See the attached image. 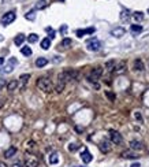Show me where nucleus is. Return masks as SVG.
<instances>
[{"label": "nucleus", "mask_w": 149, "mask_h": 167, "mask_svg": "<svg viewBox=\"0 0 149 167\" xmlns=\"http://www.w3.org/2000/svg\"><path fill=\"white\" fill-rule=\"evenodd\" d=\"M37 87H39L40 90H42V92H45V93H49V92L54 90V84H52V81L47 77L39 78V81H37Z\"/></svg>", "instance_id": "f257e3e1"}, {"label": "nucleus", "mask_w": 149, "mask_h": 167, "mask_svg": "<svg viewBox=\"0 0 149 167\" xmlns=\"http://www.w3.org/2000/svg\"><path fill=\"white\" fill-rule=\"evenodd\" d=\"M86 48H88V51H92V52H96L98 51L100 48H101V43L98 41L96 37H93V39L88 40L86 43Z\"/></svg>", "instance_id": "f03ea898"}, {"label": "nucleus", "mask_w": 149, "mask_h": 167, "mask_svg": "<svg viewBox=\"0 0 149 167\" xmlns=\"http://www.w3.org/2000/svg\"><path fill=\"white\" fill-rule=\"evenodd\" d=\"M15 18H17V14H15L14 11H8L6 12V14L2 17V25H4V26H7V25L12 24V22L15 21Z\"/></svg>", "instance_id": "7ed1b4c3"}, {"label": "nucleus", "mask_w": 149, "mask_h": 167, "mask_svg": "<svg viewBox=\"0 0 149 167\" xmlns=\"http://www.w3.org/2000/svg\"><path fill=\"white\" fill-rule=\"evenodd\" d=\"M101 74H103V69H101V67H96V69H93L92 71H90V74L88 75V80H89L90 82H96L98 78L101 77Z\"/></svg>", "instance_id": "20e7f679"}, {"label": "nucleus", "mask_w": 149, "mask_h": 167, "mask_svg": "<svg viewBox=\"0 0 149 167\" xmlns=\"http://www.w3.org/2000/svg\"><path fill=\"white\" fill-rule=\"evenodd\" d=\"M66 84L67 82H66L64 77H63V71H62L59 75H57V82H56V87H55V90H56L57 93H62L63 90H64Z\"/></svg>", "instance_id": "39448f33"}, {"label": "nucleus", "mask_w": 149, "mask_h": 167, "mask_svg": "<svg viewBox=\"0 0 149 167\" xmlns=\"http://www.w3.org/2000/svg\"><path fill=\"white\" fill-rule=\"evenodd\" d=\"M18 65V60H17V58H10L8 62H7L6 67L3 69V73H6V74H10V73L14 70V67Z\"/></svg>", "instance_id": "423d86ee"}, {"label": "nucleus", "mask_w": 149, "mask_h": 167, "mask_svg": "<svg viewBox=\"0 0 149 167\" xmlns=\"http://www.w3.org/2000/svg\"><path fill=\"white\" fill-rule=\"evenodd\" d=\"M110 138H111V143L115 144V145L122 143V136H120V133H118V131H115V130H112L110 133Z\"/></svg>", "instance_id": "0eeeda50"}, {"label": "nucleus", "mask_w": 149, "mask_h": 167, "mask_svg": "<svg viewBox=\"0 0 149 167\" xmlns=\"http://www.w3.org/2000/svg\"><path fill=\"white\" fill-rule=\"evenodd\" d=\"M37 166H39V159H37L36 156H33V155H27L25 167H37Z\"/></svg>", "instance_id": "6e6552de"}, {"label": "nucleus", "mask_w": 149, "mask_h": 167, "mask_svg": "<svg viewBox=\"0 0 149 167\" xmlns=\"http://www.w3.org/2000/svg\"><path fill=\"white\" fill-rule=\"evenodd\" d=\"M81 159H82V162H84V163H90V162L93 160V156H92V153H90L89 151L85 148L84 151L81 152Z\"/></svg>", "instance_id": "1a4fd4ad"}, {"label": "nucleus", "mask_w": 149, "mask_h": 167, "mask_svg": "<svg viewBox=\"0 0 149 167\" xmlns=\"http://www.w3.org/2000/svg\"><path fill=\"white\" fill-rule=\"evenodd\" d=\"M125 33H126V30L123 29V27H120V26H118V27H115V29L111 30V34H112L113 37H116V39L123 37V36H125Z\"/></svg>", "instance_id": "9d476101"}, {"label": "nucleus", "mask_w": 149, "mask_h": 167, "mask_svg": "<svg viewBox=\"0 0 149 167\" xmlns=\"http://www.w3.org/2000/svg\"><path fill=\"white\" fill-rule=\"evenodd\" d=\"M115 74H123L126 71V63L125 62H119L118 65H115V69H113Z\"/></svg>", "instance_id": "9b49d317"}, {"label": "nucleus", "mask_w": 149, "mask_h": 167, "mask_svg": "<svg viewBox=\"0 0 149 167\" xmlns=\"http://www.w3.org/2000/svg\"><path fill=\"white\" fill-rule=\"evenodd\" d=\"M96 32L95 27H88V29H82V30H77V36L78 37H84L85 34H93Z\"/></svg>", "instance_id": "f8f14e48"}, {"label": "nucleus", "mask_w": 149, "mask_h": 167, "mask_svg": "<svg viewBox=\"0 0 149 167\" xmlns=\"http://www.w3.org/2000/svg\"><path fill=\"white\" fill-rule=\"evenodd\" d=\"M130 148H131V149H134V151H142V149H144V145H142V143H141V141L133 140V141H130Z\"/></svg>", "instance_id": "ddd939ff"}, {"label": "nucleus", "mask_w": 149, "mask_h": 167, "mask_svg": "<svg viewBox=\"0 0 149 167\" xmlns=\"http://www.w3.org/2000/svg\"><path fill=\"white\" fill-rule=\"evenodd\" d=\"M100 149H101V152L108 153V152L111 151V145H110V143H108L107 140L101 141V143H100Z\"/></svg>", "instance_id": "4468645a"}, {"label": "nucleus", "mask_w": 149, "mask_h": 167, "mask_svg": "<svg viewBox=\"0 0 149 167\" xmlns=\"http://www.w3.org/2000/svg\"><path fill=\"white\" fill-rule=\"evenodd\" d=\"M141 32H142V26H141V25H131L130 33L133 36H137V34H140Z\"/></svg>", "instance_id": "2eb2a0df"}, {"label": "nucleus", "mask_w": 149, "mask_h": 167, "mask_svg": "<svg viewBox=\"0 0 149 167\" xmlns=\"http://www.w3.org/2000/svg\"><path fill=\"white\" fill-rule=\"evenodd\" d=\"M25 39H26V37H25V34H17V36H15V39H14L15 45H17V47H21V45L23 44Z\"/></svg>", "instance_id": "dca6fc26"}, {"label": "nucleus", "mask_w": 149, "mask_h": 167, "mask_svg": "<svg viewBox=\"0 0 149 167\" xmlns=\"http://www.w3.org/2000/svg\"><path fill=\"white\" fill-rule=\"evenodd\" d=\"M73 44L71 39H63V41L59 44V48H63V49H67V48H70Z\"/></svg>", "instance_id": "f3484780"}, {"label": "nucleus", "mask_w": 149, "mask_h": 167, "mask_svg": "<svg viewBox=\"0 0 149 167\" xmlns=\"http://www.w3.org/2000/svg\"><path fill=\"white\" fill-rule=\"evenodd\" d=\"M15 153H17V148H15V147H10L6 152H4V158L10 159V158H12Z\"/></svg>", "instance_id": "a211bd4d"}, {"label": "nucleus", "mask_w": 149, "mask_h": 167, "mask_svg": "<svg viewBox=\"0 0 149 167\" xmlns=\"http://www.w3.org/2000/svg\"><path fill=\"white\" fill-rule=\"evenodd\" d=\"M17 88H18V81L17 80L10 81V82L7 84V90H8V92H14Z\"/></svg>", "instance_id": "6ab92c4d"}, {"label": "nucleus", "mask_w": 149, "mask_h": 167, "mask_svg": "<svg viewBox=\"0 0 149 167\" xmlns=\"http://www.w3.org/2000/svg\"><path fill=\"white\" fill-rule=\"evenodd\" d=\"M48 65V59L47 58H39V59L36 60V66L37 67H44V66Z\"/></svg>", "instance_id": "aec40b11"}, {"label": "nucleus", "mask_w": 149, "mask_h": 167, "mask_svg": "<svg viewBox=\"0 0 149 167\" xmlns=\"http://www.w3.org/2000/svg\"><path fill=\"white\" fill-rule=\"evenodd\" d=\"M49 163H51V164H57V163H59V155H57L56 152H54V153L49 155Z\"/></svg>", "instance_id": "412c9836"}, {"label": "nucleus", "mask_w": 149, "mask_h": 167, "mask_svg": "<svg viewBox=\"0 0 149 167\" xmlns=\"http://www.w3.org/2000/svg\"><path fill=\"white\" fill-rule=\"evenodd\" d=\"M120 19H122V22H126L130 19V12H129V10H123V11L120 12Z\"/></svg>", "instance_id": "4be33fe9"}, {"label": "nucleus", "mask_w": 149, "mask_h": 167, "mask_svg": "<svg viewBox=\"0 0 149 167\" xmlns=\"http://www.w3.org/2000/svg\"><path fill=\"white\" fill-rule=\"evenodd\" d=\"M25 18H26L27 21H34V19H36V10H30V11L25 15Z\"/></svg>", "instance_id": "5701e85b"}, {"label": "nucleus", "mask_w": 149, "mask_h": 167, "mask_svg": "<svg viewBox=\"0 0 149 167\" xmlns=\"http://www.w3.org/2000/svg\"><path fill=\"white\" fill-rule=\"evenodd\" d=\"M49 47H51V40L48 39V37H45L44 40H41V48L42 49H48Z\"/></svg>", "instance_id": "b1692460"}, {"label": "nucleus", "mask_w": 149, "mask_h": 167, "mask_svg": "<svg viewBox=\"0 0 149 167\" xmlns=\"http://www.w3.org/2000/svg\"><path fill=\"white\" fill-rule=\"evenodd\" d=\"M122 156L125 159H137L138 156L135 155V153H133V152H130V151H126V152H123L122 153Z\"/></svg>", "instance_id": "393cba45"}, {"label": "nucleus", "mask_w": 149, "mask_h": 167, "mask_svg": "<svg viewBox=\"0 0 149 167\" xmlns=\"http://www.w3.org/2000/svg\"><path fill=\"white\" fill-rule=\"evenodd\" d=\"M133 18H134V21H137V22H141L144 19V12H141V11H137V12H134L133 14Z\"/></svg>", "instance_id": "a878e982"}, {"label": "nucleus", "mask_w": 149, "mask_h": 167, "mask_svg": "<svg viewBox=\"0 0 149 167\" xmlns=\"http://www.w3.org/2000/svg\"><path fill=\"white\" fill-rule=\"evenodd\" d=\"M134 67H135V70H138V71H142L144 70V63H142V60L141 59H137L134 62Z\"/></svg>", "instance_id": "bb28decb"}, {"label": "nucleus", "mask_w": 149, "mask_h": 167, "mask_svg": "<svg viewBox=\"0 0 149 167\" xmlns=\"http://www.w3.org/2000/svg\"><path fill=\"white\" fill-rule=\"evenodd\" d=\"M47 4H48V0H39V3L36 4V8L37 10H42V8L47 7Z\"/></svg>", "instance_id": "cd10ccee"}, {"label": "nucleus", "mask_w": 149, "mask_h": 167, "mask_svg": "<svg viewBox=\"0 0 149 167\" xmlns=\"http://www.w3.org/2000/svg\"><path fill=\"white\" fill-rule=\"evenodd\" d=\"M27 41L29 43H37L39 41V36H37L36 33H32V34H29V36H27Z\"/></svg>", "instance_id": "c85d7f7f"}, {"label": "nucleus", "mask_w": 149, "mask_h": 167, "mask_svg": "<svg viewBox=\"0 0 149 167\" xmlns=\"http://www.w3.org/2000/svg\"><path fill=\"white\" fill-rule=\"evenodd\" d=\"M21 52H22V55H25V56H30V55H32V48L23 47V48H21Z\"/></svg>", "instance_id": "c756f323"}, {"label": "nucleus", "mask_w": 149, "mask_h": 167, "mask_svg": "<svg viewBox=\"0 0 149 167\" xmlns=\"http://www.w3.org/2000/svg\"><path fill=\"white\" fill-rule=\"evenodd\" d=\"M29 78H30V74H22L21 77H19V80H21V82H22V87L26 85L27 81H29Z\"/></svg>", "instance_id": "7c9ffc66"}, {"label": "nucleus", "mask_w": 149, "mask_h": 167, "mask_svg": "<svg viewBox=\"0 0 149 167\" xmlns=\"http://www.w3.org/2000/svg\"><path fill=\"white\" fill-rule=\"evenodd\" d=\"M115 65H116V63H115V60H110V62L107 63V69H108V71H112V70L115 69Z\"/></svg>", "instance_id": "2f4dec72"}, {"label": "nucleus", "mask_w": 149, "mask_h": 167, "mask_svg": "<svg viewBox=\"0 0 149 167\" xmlns=\"http://www.w3.org/2000/svg\"><path fill=\"white\" fill-rule=\"evenodd\" d=\"M45 30L49 33V37H48L49 40H52V39H55V37H56V36H55V32H54V29H52V27H47Z\"/></svg>", "instance_id": "473e14b6"}, {"label": "nucleus", "mask_w": 149, "mask_h": 167, "mask_svg": "<svg viewBox=\"0 0 149 167\" xmlns=\"http://www.w3.org/2000/svg\"><path fill=\"white\" fill-rule=\"evenodd\" d=\"M105 95H107V97L110 99L111 102H115V99H116V96L113 95V93H111V92H108V90H107V92H105Z\"/></svg>", "instance_id": "72a5a7b5"}, {"label": "nucleus", "mask_w": 149, "mask_h": 167, "mask_svg": "<svg viewBox=\"0 0 149 167\" xmlns=\"http://www.w3.org/2000/svg\"><path fill=\"white\" fill-rule=\"evenodd\" d=\"M78 148H79V145H78V144H70V145H69V149H70V151H71V152H74V151H77Z\"/></svg>", "instance_id": "f704fd0d"}, {"label": "nucleus", "mask_w": 149, "mask_h": 167, "mask_svg": "<svg viewBox=\"0 0 149 167\" xmlns=\"http://www.w3.org/2000/svg\"><path fill=\"white\" fill-rule=\"evenodd\" d=\"M60 33H62V34H66V33H67V25H62V27H60Z\"/></svg>", "instance_id": "c9c22d12"}, {"label": "nucleus", "mask_w": 149, "mask_h": 167, "mask_svg": "<svg viewBox=\"0 0 149 167\" xmlns=\"http://www.w3.org/2000/svg\"><path fill=\"white\" fill-rule=\"evenodd\" d=\"M4 85H6V81H4V80H2V78H0V89H2V88H3Z\"/></svg>", "instance_id": "e433bc0d"}, {"label": "nucleus", "mask_w": 149, "mask_h": 167, "mask_svg": "<svg viewBox=\"0 0 149 167\" xmlns=\"http://www.w3.org/2000/svg\"><path fill=\"white\" fill-rule=\"evenodd\" d=\"M12 167H25V166L22 163H14V164H12Z\"/></svg>", "instance_id": "4c0bfd02"}, {"label": "nucleus", "mask_w": 149, "mask_h": 167, "mask_svg": "<svg viewBox=\"0 0 149 167\" xmlns=\"http://www.w3.org/2000/svg\"><path fill=\"white\" fill-rule=\"evenodd\" d=\"M130 167H141V164L140 163H133Z\"/></svg>", "instance_id": "58836bf2"}, {"label": "nucleus", "mask_w": 149, "mask_h": 167, "mask_svg": "<svg viewBox=\"0 0 149 167\" xmlns=\"http://www.w3.org/2000/svg\"><path fill=\"white\" fill-rule=\"evenodd\" d=\"M4 106V99H0V107H3Z\"/></svg>", "instance_id": "ea45409f"}, {"label": "nucleus", "mask_w": 149, "mask_h": 167, "mask_svg": "<svg viewBox=\"0 0 149 167\" xmlns=\"http://www.w3.org/2000/svg\"><path fill=\"white\" fill-rule=\"evenodd\" d=\"M0 167H7V164L3 163V162H0Z\"/></svg>", "instance_id": "a19ab883"}, {"label": "nucleus", "mask_w": 149, "mask_h": 167, "mask_svg": "<svg viewBox=\"0 0 149 167\" xmlns=\"http://www.w3.org/2000/svg\"><path fill=\"white\" fill-rule=\"evenodd\" d=\"M3 63H4V59H3V58H0V67H2V65H3Z\"/></svg>", "instance_id": "79ce46f5"}, {"label": "nucleus", "mask_w": 149, "mask_h": 167, "mask_svg": "<svg viewBox=\"0 0 149 167\" xmlns=\"http://www.w3.org/2000/svg\"><path fill=\"white\" fill-rule=\"evenodd\" d=\"M60 2H64V0H60Z\"/></svg>", "instance_id": "37998d69"}]
</instances>
